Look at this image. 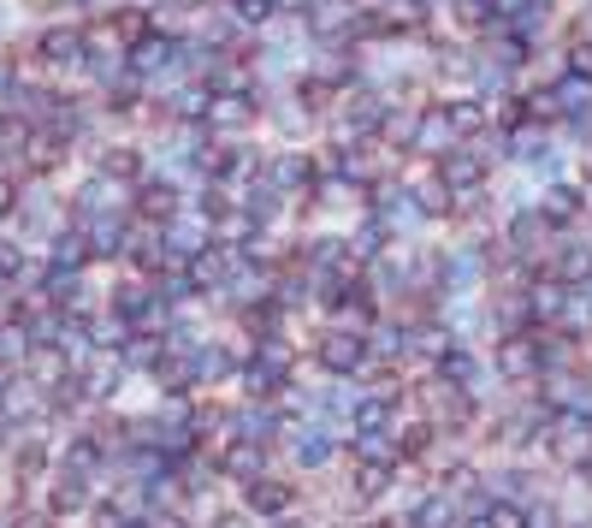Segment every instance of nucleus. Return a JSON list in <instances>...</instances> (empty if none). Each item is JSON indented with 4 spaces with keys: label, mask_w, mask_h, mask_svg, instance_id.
Returning <instances> with one entry per match:
<instances>
[{
    "label": "nucleus",
    "mask_w": 592,
    "mask_h": 528,
    "mask_svg": "<svg viewBox=\"0 0 592 528\" xmlns=\"http://www.w3.org/2000/svg\"><path fill=\"white\" fill-rule=\"evenodd\" d=\"M551 451L563 464H592V416L586 410H557L551 416Z\"/></svg>",
    "instance_id": "nucleus-1"
},
{
    "label": "nucleus",
    "mask_w": 592,
    "mask_h": 528,
    "mask_svg": "<svg viewBox=\"0 0 592 528\" xmlns=\"http://www.w3.org/2000/svg\"><path fill=\"white\" fill-rule=\"evenodd\" d=\"M315 356H320L326 374H361V368H368V333H344V327H333V333H320Z\"/></svg>",
    "instance_id": "nucleus-2"
},
{
    "label": "nucleus",
    "mask_w": 592,
    "mask_h": 528,
    "mask_svg": "<svg viewBox=\"0 0 592 528\" xmlns=\"http://www.w3.org/2000/svg\"><path fill=\"white\" fill-rule=\"evenodd\" d=\"M498 368L503 380H533L539 368H545V345H539V333H510L498 345Z\"/></svg>",
    "instance_id": "nucleus-3"
},
{
    "label": "nucleus",
    "mask_w": 592,
    "mask_h": 528,
    "mask_svg": "<svg viewBox=\"0 0 592 528\" xmlns=\"http://www.w3.org/2000/svg\"><path fill=\"white\" fill-rule=\"evenodd\" d=\"M37 54H42L48 65H72V60L90 54V48H83V30H78V24H60V30H42Z\"/></svg>",
    "instance_id": "nucleus-4"
},
{
    "label": "nucleus",
    "mask_w": 592,
    "mask_h": 528,
    "mask_svg": "<svg viewBox=\"0 0 592 528\" xmlns=\"http://www.w3.org/2000/svg\"><path fill=\"white\" fill-rule=\"evenodd\" d=\"M90 505V481L83 475H54V487H48V517H78V510Z\"/></svg>",
    "instance_id": "nucleus-5"
},
{
    "label": "nucleus",
    "mask_w": 592,
    "mask_h": 528,
    "mask_svg": "<svg viewBox=\"0 0 592 528\" xmlns=\"http://www.w3.org/2000/svg\"><path fill=\"white\" fill-rule=\"evenodd\" d=\"M261 451H267V446H255V439H237V446H225V451H220V469H225V475H237V481L249 487L255 475H267V457H261Z\"/></svg>",
    "instance_id": "nucleus-6"
},
{
    "label": "nucleus",
    "mask_w": 592,
    "mask_h": 528,
    "mask_svg": "<svg viewBox=\"0 0 592 528\" xmlns=\"http://www.w3.org/2000/svg\"><path fill=\"white\" fill-rule=\"evenodd\" d=\"M439 179L450 184V191H480L486 161H480V155H468V149H457V155H445V161H439Z\"/></svg>",
    "instance_id": "nucleus-7"
},
{
    "label": "nucleus",
    "mask_w": 592,
    "mask_h": 528,
    "mask_svg": "<svg viewBox=\"0 0 592 528\" xmlns=\"http://www.w3.org/2000/svg\"><path fill=\"white\" fill-rule=\"evenodd\" d=\"M249 510H255V517H285V510H290V487L273 481V475H255V481H249Z\"/></svg>",
    "instance_id": "nucleus-8"
},
{
    "label": "nucleus",
    "mask_w": 592,
    "mask_h": 528,
    "mask_svg": "<svg viewBox=\"0 0 592 528\" xmlns=\"http://www.w3.org/2000/svg\"><path fill=\"white\" fill-rule=\"evenodd\" d=\"M232 428H237V439H255V446H267V439L278 434V410H273V404H249V410L232 416Z\"/></svg>",
    "instance_id": "nucleus-9"
},
{
    "label": "nucleus",
    "mask_w": 592,
    "mask_h": 528,
    "mask_svg": "<svg viewBox=\"0 0 592 528\" xmlns=\"http://www.w3.org/2000/svg\"><path fill=\"white\" fill-rule=\"evenodd\" d=\"M136 214L154 220V226H172V214H178V196H172L166 184H143V191H136Z\"/></svg>",
    "instance_id": "nucleus-10"
},
{
    "label": "nucleus",
    "mask_w": 592,
    "mask_h": 528,
    "mask_svg": "<svg viewBox=\"0 0 592 528\" xmlns=\"http://www.w3.org/2000/svg\"><path fill=\"white\" fill-rule=\"evenodd\" d=\"M60 464H65V475H83V481H90V475L101 469V439L95 434H78L72 446H65Z\"/></svg>",
    "instance_id": "nucleus-11"
},
{
    "label": "nucleus",
    "mask_w": 592,
    "mask_h": 528,
    "mask_svg": "<svg viewBox=\"0 0 592 528\" xmlns=\"http://www.w3.org/2000/svg\"><path fill=\"white\" fill-rule=\"evenodd\" d=\"M439 380H450L457 392H474V386H480V363H474L468 351H445V356H439Z\"/></svg>",
    "instance_id": "nucleus-12"
},
{
    "label": "nucleus",
    "mask_w": 592,
    "mask_h": 528,
    "mask_svg": "<svg viewBox=\"0 0 592 528\" xmlns=\"http://www.w3.org/2000/svg\"><path fill=\"white\" fill-rule=\"evenodd\" d=\"M592 280V244H569L557 255V285H586Z\"/></svg>",
    "instance_id": "nucleus-13"
},
{
    "label": "nucleus",
    "mask_w": 592,
    "mask_h": 528,
    "mask_svg": "<svg viewBox=\"0 0 592 528\" xmlns=\"http://www.w3.org/2000/svg\"><path fill=\"white\" fill-rule=\"evenodd\" d=\"M326 457H333V434H326V428H303V439H296V464L320 469Z\"/></svg>",
    "instance_id": "nucleus-14"
},
{
    "label": "nucleus",
    "mask_w": 592,
    "mask_h": 528,
    "mask_svg": "<svg viewBox=\"0 0 592 528\" xmlns=\"http://www.w3.org/2000/svg\"><path fill=\"white\" fill-rule=\"evenodd\" d=\"M386 422H391V404L386 398H361L356 410H350V428L356 434H386Z\"/></svg>",
    "instance_id": "nucleus-15"
},
{
    "label": "nucleus",
    "mask_w": 592,
    "mask_h": 528,
    "mask_svg": "<svg viewBox=\"0 0 592 528\" xmlns=\"http://www.w3.org/2000/svg\"><path fill=\"white\" fill-rule=\"evenodd\" d=\"M574 209H581L574 191H569V184H557V191H545V202H539V220H545V226H563V220H574Z\"/></svg>",
    "instance_id": "nucleus-16"
},
{
    "label": "nucleus",
    "mask_w": 592,
    "mask_h": 528,
    "mask_svg": "<svg viewBox=\"0 0 592 528\" xmlns=\"http://www.w3.org/2000/svg\"><path fill=\"white\" fill-rule=\"evenodd\" d=\"M166 60H172V42H166V37H154V30L131 48V65H136V72H154V65H166Z\"/></svg>",
    "instance_id": "nucleus-17"
},
{
    "label": "nucleus",
    "mask_w": 592,
    "mask_h": 528,
    "mask_svg": "<svg viewBox=\"0 0 592 528\" xmlns=\"http://www.w3.org/2000/svg\"><path fill=\"white\" fill-rule=\"evenodd\" d=\"M207 119H214V125H249L255 108H249L243 95H214V108H207Z\"/></svg>",
    "instance_id": "nucleus-18"
},
{
    "label": "nucleus",
    "mask_w": 592,
    "mask_h": 528,
    "mask_svg": "<svg viewBox=\"0 0 592 528\" xmlns=\"http://www.w3.org/2000/svg\"><path fill=\"white\" fill-rule=\"evenodd\" d=\"M391 487V464H356V493L361 499H379Z\"/></svg>",
    "instance_id": "nucleus-19"
},
{
    "label": "nucleus",
    "mask_w": 592,
    "mask_h": 528,
    "mask_svg": "<svg viewBox=\"0 0 592 528\" xmlns=\"http://www.w3.org/2000/svg\"><path fill=\"white\" fill-rule=\"evenodd\" d=\"M480 522H486V528H528V510H521L516 499H510V505H486Z\"/></svg>",
    "instance_id": "nucleus-20"
},
{
    "label": "nucleus",
    "mask_w": 592,
    "mask_h": 528,
    "mask_svg": "<svg viewBox=\"0 0 592 528\" xmlns=\"http://www.w3.org/2000/svg\"><path fill=\"white\" fill-rule=\"evenodd\" d=\"M42 469H48V446H42V439H24V446H19V475H24V481H37Z\"/></svg>",
    "instance_id": "nucleus-21"
},
{
    "label": "nucleus",
    "mask_w": 592,
    "mask_h": 528,
    "mask_svg": "<svg viewBox=\"0 0 592 528\" xmlns=\"http://www.w3.org/2000/svg\"><path fill=\"white\" fill-rule=\"evenodd\" d=\"M439 113H445L450 131H480V119H486L480 108H468V101H450V108H439Z\"/></svg>",
    "instance_id": "nucleus-22"
},
{
    "label": "nucleus",
    "mask_w": 592,
    "mask_h": 528,
    "mask_svg": "<svg viewBox=\"0 0 592 528\" xmlns=\"http://www.w3.org/2000/svg\"><path fill=\"white\" fill-rule=\"evenodd\" d=\"M273 179H278V184H303V179H315V166H308L303 155H285V161L273 166Z\"/></svg>",
    "instance_id": "nucleus-23"
},
{
    "label": "nucleus",
    "mask_w": 592,
    "mask_h": 528,
    "mask_svg": "<svg viewBox=\"0 0 592 528\" xmlns=\"http://www.w3.org/2000/svg\"><path fill=\"white\" fill-rule=\"evenodd\" d=\"M24 267V255H19V244H0V280H12Z\"/></svg>",
    "instance_id": "nucleus-24"
},
{
    "label": "nucleus",
    "mask_w": 592,
    "mask_h": 528,
    "mask_svg": "<svg viewBox=\"0 0 592 528\" xmlns=\"http://www.w3.org/2000/svg\"><path fill=\"white\" fill-rule=\"evenodd\" d=\"M237 12H243L249 24H261V19H273V0H237Z\"/></svg>",
    "instance_id": "nucleus-25"
},
{
    "label": "nucleus",
    "mask_w": 592,
    "mask_h": 528,
    "mask_svg": "<svg viewBox=\"0 0 592 528\" xmlns=\"http://www.w3.org/2000/svg\"><path fill=\"white\" fill-rule=\"evenodd\" d=\"M220 232H225V237H249L255 226H249V220H243V214H225V220H220Z\"/></svg>",
    "instance_id": "nucleus-26"
},
{
    "label": "nucleus",
    "mask_w": 592,
    "mask_h": 528,
    "mask_svg": "<svg viewBox=\"0 0 592 528\" xmlns=\"http://www.w3.org/2000/svg\"><path fill=\"white\" fill-rule=\"evenodd\" d=\"M12 528H54V517H48V510H24V517L12 522Z\"/></svg>",
    "instance_id": "nucleus-27"
},
{
    "label": "nucleus",
    "mask_w": 592,
    "mask_h": 528,
    "mask_svg": "<svg viewBox=\"0 0 592 528\" xmlns=\"http://www.w3.org/2000/svg\"><path fill=\"white\" fill-rule=\"evenodd\" d=\"M214 528H249V522L243 517H214Z\"/></svg>",
    "instance_id": "nucleus-28"
},
{
    "label": "nucleus",
    "mask_w": 592,
    "mask_h": 528,
    "mask_svg": "<svg viewBox=\"0 0 592 528\" xmlns=\"http://www.w3.org/2000/svg\"><path fill=\"white\" fill-rule=\"evenodd\" d=\"M166 7H178V12H196V7H202V0H166Z\"/></svg>",
    "instance_id": "nucleus-29"
},
{
    "label": "nucleus",
    "mask_w": 592,
    "mask_h": 528,
    "mask_svg": "<svg viewBox=\"0 0 592 528\" xmlns=\"http://www.w3.org/2000/svg\"><path fill=\"white\" fill-rule=\"evenodd\" d=\"M119 528H154L149 517H131V522H119Z\"/></svg>",
    "instance_id": "nucleus-30"
},
{
    "label": "nucleus",
    "mask_w": 592,
    "mask_h": 528,
    "mask_svg": "<svg viewBox=\"0 0 592 528\" xmlns=\"http://www.w3.org/2000/svg\"><path fill=\"white\" fill-rule=\"evenodd\" d=\"M273 528H303V522H290V517H273Z\"/></svg>",
    "instance_id": "nucleus-31"
}]
</instances>
